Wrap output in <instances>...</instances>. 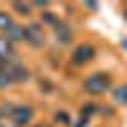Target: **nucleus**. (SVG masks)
Listing matches in <instances>:
<instances>
[{"label":"nucleus","instance_id":"3","mask_svg":"<svg viewBox=\"0 0 127 127\" xmlns=\"http://www.w3.org/2000/svg\"><path fill=\"white\" fill-rule=\"evenodd\" d=\"M5 74H8L10 84H23V81H28V69H26L18 59H10V61L5 64Z\"/></svg>","mask_w":127,"mask_h":127},{"label":"nucleus","instance_id":"12","mask_svg":"<svg viewBox=\"0 0 127 127\" xmlns=\"http://www.w3.org/2000/svg\"><path fill=\"white\" fill-rule=\"evenodd\" d=\"M13 8L18 10V13H26V15H28V13H31V8H33V5H28V3H13Z\"/></svg>","mask_w":127,"mask_h":127},{"label":"nucleus","instance_id":"10","mask_svg":"<svg viewBox=\"0 0 127 127\" xmlns=\"http://www.w3.org/2000/svg\"><path fill=\"white\" fill-rule=\"evenodd\" d=\"M112 97H114V102H117V104H127V84H122V87H117Z\"/></svg>","mask_w":127,"mask_h":127},{"label":"nucleus","instance_id":"7","mask_svg":"<svg viewBox=\"0 0 127 127\" xmlns=\"http://www.w3.org/2000/svg\"><path fill=\"white\" fill-rule=\"evenodd\" d=\"M5 38L13 41V43H15V41H26V28H23V26H13V28L5 33Z\"/></svg>","mask_w":127,"mask_h":127},{"label":"nucleus","instance_id":"14","mask_svg":"<svg viewBox=\"0 0 127 127\" xmlns=\"http://www.w3.org/2000/svg\"><path fill=\"white\" fill-rule=\"evenodd\" d=\"M125 18H127V8H125Z\"/></svg>","mask_w":127,"mask_h":127},{"label":"nucleus","instance_id":"9","mask_svg":"<svg viewBox=\"0 0 127 127\" xmlns=\"http://www.w3.org/2000/svg\"><path fill=\"white\" fill-rule=\"evenodd\" d=\"M5 64H8V59L0 56V89H3V87H13L10 79H8V74H5Z\"/></svg>","mask_w":127,"mask_h":127},{"label":"nucleus","instance_id":"6","mask_svg":"<svg viewBox=\"0 0 127 127\" xmlns=\"http://www.w3.org/2000/svg\"><path fill=\"white\" fill-rule=\"evenodd\" d=\"M0 56H3V59H15V48H13V41H8L5 36L3 38H0Z\"/></svg>","mask_w":127,"mask_h":127},{"label":"nucleus","instance_id":"13","mask_svg":"<svg viewBox=\"0 0 127 127\" xmlns=\"http://www.w3.org/2000/svg\"><path fill=\"white\" fill-rule=\"evenodd\" d=\"M56 122H61V125L66 122V125H69L71 120H69V114H66V112H59V114H56Z\"/></svg>","mask_w":127,"mask_h":127},{"label":"nucleus","instance_id":"11","mask_svg":"<svg viewBox=\"0 0 127 127\" xmlns=\"http://www.w3.org/2000/svg\"><path fill=\"white\" fill-rule=\"evenodd\" d=\"M56 31H59V43H69V41H71V31L64 26V23H59Z\"/></svg>","mask_w":127,"mask_h":127},{"label":"nucleus","instance_id":"2","mask_svg":"<svg viewBox=\"0 0 127 127\" xmlns=\"http://www.w3.org/2000/svg\"><path fill=\"white\" fill-rule=\"evenodd\" d=\"M8 114H10V120L15 122V127H26V125H31V120H33V107H28V104H15V107H8Z\"/></svg>","mask_w":127,"mask_h":127},{"label":"nucleus","instance_id":"8","mask_svg":"<svg viewBox=\"0 0 127 127\" xmlns=\"http://www.w3.org/2000/svg\"><path fill=\"white\" fill-rule=\"evenodd\" d=\"M13 26H15V23H13V18H10L5 10H0V31H3V33H8Z\"/></svg>","mask_w":127,"mask_h":127},{"label":"nucleus","instance_id":"4","mask_svg":"<svg viewBox=\"0 0 127 127\" xmlns=\"http://www.w3.org/2000/svg\"><path fill=\"white\" fill-rule=\"evenodd\" d=\"M94 46H89V43H81V46H76V51H74V56H71V61L76 64V66H81V64H89L92 59H94Z\"/></svg>","mask_w":127,"mask_h":127},{"label":"nucleus","instance_id":"15","mask_svg":"<svg viewBox=\"0 0 127 127\" xmlns=\"http://www.w3.org/2000/svg\"><path fill=\"white\" fill-rule=\"evenodd\" d=\"M38 127H46V125H38Z\"/></svg>","mask_w":127,"mask_h":127},{"label":"nucleus","instance_id":"5","mask_svg":"<svg viewBox=\"0 0 127 127\" xmlns=\"http://www.w3.org/2000/svg\"><path fill=\"white\" fill-rule=\"evenodd\" d=\"M26 41H28L31 46H41V43H43V38H41V28L38 26H28L26 28Z\"/></svg>","mask_w":127,"mask_h":127},{"label":"nucleus","instance_id":"1","mask_svg":"<svg viewBox=\"0 0 127 127\" xmlns=\"http://www.w3.org/2000/svg\"><path fill=\"white\" fill-rule=\"evenodd\" d=\"M112 87V79L107 76V74H92V76H87V81H84V89H87L89 94H104Z\"/></svg>","mask_w":127,"mask_h":127}]
</instances>
